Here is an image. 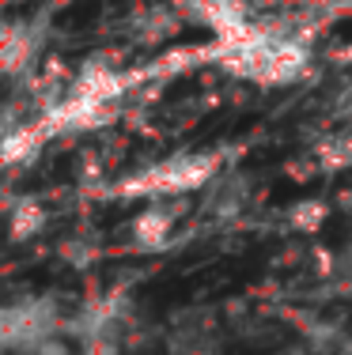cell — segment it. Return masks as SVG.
Instances as JSON below:
<instances>
[{
	"label": "cell",
	"instance_id": "7",
	"mask_svg": "<svg viewBox=\"0 0 352 355\" xmlns=\"http://www.w3.org/2000/svg\"><path fill=\"white\" fill-rule=\"evenodd\" d=\"M299 325V340H303V352L311 355H341L349 348V333L341 321L333 318H318V314H303L296 318Z\"/></svg>",
	"mask_w": 352,
	"mask_h": 355
},
{
	"label": "cell",
	"instance_id": "4",
	"mask_svg": "<svg viewBox=\"0 0 352 355\" xmlns=\"http://www.w3.org/2000/svg\"><path fill=\"white\" fill-rule=\"evenodd\" d=\"M49 38V15L42 12H27L19 19H8L4 23V38H0V64H4L8 80H19V76H31L35 64L42 61Z\"/></svg>",
	"mask_w": 352,
	"mask_h": 355
},
{
	"label": "cell",
	"instance_id": "3",
	"mask_svg": "<svg viewBox=\"0 0 352 355\" xmlns=\"http://www.w3.org/2000/svg\"><path fill=\"white\" fill-rule=\"evenodd\" d=\"M65 318H69V310L53 291L15 295L0 310V344H4V352H19L31 344L65 336Z\"/></svg>",
	"mask_w": 352,
	"mask_h": 355
},
{
	"label": "cell",
	"instance_id": "11",
	"mask_svg": "<svg viewBox=\"0 0 352 355\" xmlns=\"http://www.w3.org/2000/svg\"><path fill=\"white\" fill-rule=\"evenodd\" d=\"M8 355H76V344L69 336H53V340H42V344H31V348H19V352H8Z\"/></svg>",
	"mask_w": 352,
	"mask_h": 355
},
{
	"label": "cell",
	"instance_id": "5",
	"mask_svg": "<svg viewBox=\"0 0 352 355\" xmlns=\"http://www.w3.org/2000/svg\"><path fill=\"white\" fill-rule=\"evenodd\" d=\"M178 239V212L163 200H148L129 223V246L137 253H163Z\"/></svg>",
	"mask_w": 352,
	"mask_h": 355
},
{
	"label": "cell",
	"instance_id": "12",
	"mask_svg": "<svg viewBox=\"0 0 352 355\" xmlns=\"http://www.w3.org/2000/svg\"><path fill=\"white\" fill-rule=\"evenodd\" d=\"M341 355H352V340H349V348H345V352H341Z\"/></svg>",
	"mask_w": 352,
	"mask_h": 355
},
{
	"label": "cell",
	"instance_id": "6",
	"mask_svg": "<svg viewBox=\"0 0 352 355\" xmlns=\"http://www.w3.org/2000/svg\"><path fill=\"white\" fill-rule=\"evenodd\" d=\"M250 205V182L242 174H220L212 185L205 189V216L216 223H231L242 216V208Z\"/></svg>",
	"mask_w": 352,
	"mask_h": 355
},
{
	"label": "cell",
	"instance_id": "10",
	"mask_svg": "<svg viewBox=\"0 0 352 355\" xmlns=\"http://www.w3.org/2000/svg\"><path fill=\"white\" fill-rule=\"evenodd\" d=\"M326 219V208L318 205V200H299V205H292V227L296 231H318Z\"/></svg>",
	"mask_w": 352,
	"mask_h": 355
},
{
	"label": "cell",
	"instance_id": "8",
	"mask_svg": "<svg viewBox=\"0 0 352 355\" xmlns=\"http://www.w3.org/2000/svg\"><path fill=\"white\" fill-rule=\"evenodd\" d=\"M46 125L42 121H19L12 129H4V166L8 171H19V166H31L42 155V144H46Z\"/></svg>",
	"mask_w": 352,
	"mask_h": 355
},
{
	"label": "cell",
	"instance_id": "2",
	"mask_svg": "<svg viewBox=\"0 0 352 355\" xmlns=\"http://www.w3.org/2000/svg\"><path fill=\"white\" fill-rule=\"evenodd\" d=\"M216 178H220V159L216 155L178 151V155H167L159 163L144 166V171L129 174L117 185V193H125V197H144V200L182 197V193H205Z\"/></svg>",
	"mask_w": 352,
	"mask_h": 355
},
{
	"label": "cell",
	"instance_id": "1",
	"mask_svg": "<svg viewBox=\"0 0 352 355\" xmlns=\"http://www.w3.org/2000/svg\"><path fill=\"white\" fill-rule=\"evenodd\" d=\"M220 57L242 80H254L262 87H284V83H296L307 76V69L315 61V49H311V38L303 31L258 27L254 23L242 35L224 38Z\"/></svg>",
	"mask_w": 352,
	"mask_h": 355
},
{
	"label": "cell",
	"instance_id": "9",
	"mask_svg": "<svg viewBox=\"0 0 352 355\" xmlns=\"http://www.w3.org/2000/svg\"><path fill=\"white\" fill-rule=\"evenodd\" d=\"M4 216H8V234H12V242H31L46 231V208H42V200H35V197H15V193H8Z\"/></svg>",
	"mask_w": 352,
	"mask_h": 355
}]
</instances>
